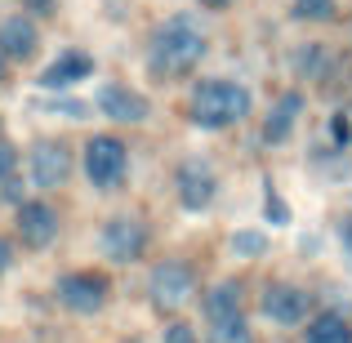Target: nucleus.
Listing matches in <instances>:
<instances>
[{"mask_svg": "<svg viewBox=\"0 0 352 343\" xmlns=\"http://www.w3.org/2000/svg\"><path fill=\"white\" fill-rule=\"evenodd\" d=\"M299 112H303V94H281L272 103V112H267V120H263V138L267 143H285L290 138V129H294V120H299Z\"/></svg>", "mask_w": 352, "mask_h": 343, "instance_id": "4468645a", "label": "nucleus"}, {"mask_svg": "<svg viewBox=\"0 0 352 343\" xmlns=\"http://www.w3.org/2000/svg\"><path fill=\"white\" fill-rule=\"evenodd\" d=\"M125 170H129V156H125V143L112 134H98V138H89V147H85V174H89V183L94 188H103V192H112L125 183Z\"/></svg>", "mask_w": 352, "mask_h": 343, "instance_id": "7ed1b4c3", "label": "nucleus"}, {"mask_svg": "<svg viewBox=\"0 0 352 343\" xmlns=\"http://www.w3.org/2000/svg\"><path fill=\"white\" fill-rule=\"evenodd\" d=\"M267 214H272L276 223H285V219H290V210H285V206H281L276 197H267Z\"/></svg>", "mask_w": 352, "mask_h": 343, "instance_id": "5701e85b", "label": "nucleus"}, {"mask_svg": "<svg viewBox=\"0 0 352 343\" xmlns=\"http://www.w3.org/2000/svg\"><path fill=\"white\" fill-rule=\"evenodd\" d=\"M14 161H18V152H14L9 143H0V183L14 179Z\"/></svg>", "mask_w": 352, "mask_h": 343, "instance_id": "4be33fe9", "label": "nucleus"}, {"mask_svg": "<svg viewBox=\"0 0 352 343\" xmlns=\"http://www.w3.org/2000/svg\"><path fill=\"white\" fill-rule=\"evenodd\" d=\"M18 236H23L32 250L54 245V236H58V214H54V206H45V201H27V206L18 210Z\"/></svg>", "mask_w": 352, "mask_h": 343, "instance_id": "6e6552de", "label": "nucleus"}, {"mask_svg": "<svg viewBox=\"0 0 352 343\" xmlns=\"http://www.w3.org/2000/svg\"><path fill=\"white\" fill-rule=\"evenodd\" d=\"M294 18H303V23H326V18H335V0H294Z\"/></svg>", "mask_w": 352, "mask_h": 343, "instance_id": "a211bd4d", "label": "nucleus"}, {"mask_svg": "<svg viewBox=\"0 0 352 343\" xmlns=\"http://www.w3.org/2000/svg\"><path fill=\"white\" fill-rule=\"evenodd\" d=\"M36 45H41V32H36L32 18H5L0 23V54L5 58H32Z\"/></svg>", "mask_w": 352, "mask_h": 343, "instance_id": "ddd939ff", "label": "nucleus"}, {"mask_svg": "<svg viewBox=\"0 0 352 343\" xmlns=\"http://www.w3.org/2000/svg\"><path fill=\"white\" fill-rule=\"evenodd\" d=\"M197 294V272H192L188 263H161L152 272V303L165 312L183 308V303Z\"/></svg>", "mask_w": 352, "mask_h": 343, "instance_id": "39448f33", "label": "nucleus"}, {"mask_svg": "<svg viewBox=\"0 0 352 343\" xmlns=\"http://www.w3.org/2000/svg\"><path fill=\"white\" fill-rule=\"evenodd\" d=\"M223 312H241V285L223 281L206 294V317H223Z\"/></svg>", "mask_w": 352, "mask_h": 343, "instance_id": "f3484780", "label": "nucleus"}, {"mask_svg": "<svg viewBox=\"0 0 352 343\" xmlns=\"http://www.w3.org/2000/svg\"><path fill=\"white\" fill-rule=\"evenodd\" d=\"M206 58V32L192 23L188 14H174L156 27L152 45H147V67L156 76H183Z\"/></svg>", "mask_w": 352, "mask_h": 343, "instance_id": "f257e3e1", "label": "nucleus"}, {"mask_svg": "<svg viewBox=\"0 0 352 343\" xmlns=\"http://www.w3.org/2000/svg\"><path fill=\"white\" fill-rule=\"evenodd\" d=\"M98 112L120 120V125H138V120H147V98L125 85H103L98 89Z\"/></svg>", "mask_w": 352, "mask_h": 343, "instance_id": "9d476101", "label": "nucleus"}, {"mask_svg": "<svg viewBox=\"0 0 352 343\" xmlns=\"http://www.w3.org/2000/svg\"><path fill=\"white\" fill-rule=\"evenodd\" d=\"M250 116V89L236 80H201L192 94V120L201 129H228Z\"/></svg>", "mask_w": 352, "mask_h": 343, "instance_id": "f03ea898", "label": "nucleus"}, {"mask_svg": "<svg viewBox=\"0 0 352 343\" xmlns=\"http://www.w3.org/2000/svg\"><path fill=\"white\" fill-rule=\"evenodd\" d=\"M165 343H197V335H192L188 321H174V326L165 330Z\"/></svg>", "mask_w": 352, "mask_h": 343, "instance_id": "412c9836", "label": "nucleus"}, {"mask_svg": "<svg viewBox=\"0 0 352 343\" xmlns=\"http://www.w3.org/2000/svg\"><path fill=\"white\" fill-rule=\"evenodd\" d=\"M98 245H103V254L112 258V263H134V258L143 254V245H147V232H143L138 219L120 214V219H112V223H103Z\"/></svg>", "mask_w": 352, "mask_h": 343, "instance_id": "423d86ee", "label": "nucleus"}, {"mask_svg": "<svg viewBox=\"0 0 352 343\" xmlns=\"http://www.w3.org/2000/svg\"><path fill=\"white\" fill-rule=\"evenodd\" d=\"M201 5H210V9H228L232 0H201Z\"/></svg>", "mask_w": 352, "mask_h": 343, "instance_id": "a878e982", "label": "nucleus"}, {"mask_svg": "<svg viewBox=\"0 0 352 343\" xmlns=\"http://www.w3.org/2000/svg\"><path fill=\"white\" fill-rule=\"evenodd\" d=\"M179 201H183V210H206L210 201H214V174H210V165H201V161H188L179 170Z\"/></svg>", "mask_w": 352, "mask_h": 343, "instance_id": "1a4fd4ad", "label": "nucleus"}, {"mask_svg": "<svg viewBox=\"0 0 352 343\" xmlns=\"http://www.w3.org/2000/svg\"><path fill=\"white\" fill-rule=\"evenodd\" d=\"M27 9H32V14H45V18H50V14H54V0H27Z\"/></svg>", "mask_w": 352, "mask_h": 343, "instance_id": "393cba45", "label": "nucleus"}, {"mask_svg": "<svg viewBox=\"0 0 352 343\" xmlns=\"http://www.w3.org/2000/svg\"><path fill=\"white\" fill-rule=\"evenodd\" d=\"M107 294H112V285H107V276H98V272H67L58 281V303L67 312H76V317L103 312Z\"/></svg>", "mask_w": 352, "mask_h": 343, "instance_id": "20e7f679", "label": "nucleus"}, {"mask_svg": "<svg viewBox=\"0 0 352 343\" xmlns=\"http://www.w3.org/2000/svg\"><path fill=\"white\" fill-rule=\"evenodd\" d=\"M263 312L276 326H294V321L308 317V294L294 290V285H272V290L263 294Z\"/></svg>", "mask_w": 352, "mask_h": 343, "instance_id": "9b49d317", "label": "nucleus"}, {"mask_svg": "<svg viewBox=\"0 0 352 343\" xmlns=\"http://www.w3.org/2000/svg\"><path fill=\"white\" fill-rule=\"evenodd\" d=\"M308 343H352V326L339 312H321L308 326Z\"/></svg>", "mask_w": 352, "mask_h": 343, "instance_id": "2eb2a0df", "label": "nucleus"}, {"mask_svg": "<svg viewBox=\"0 0 352 343\" xmlns=\"http://www.w3.org/2000/svg\"><path fill=\"white\" fill-rule=\"evenodd\" d=\"M72 174V152L63 143H36L32 147V183L36 188H58L63 179Z\"/></svg>", "mask_w": 352, "mask_h": 343, "instance_id": "0eeeda50", "label": "nucleus"}, {"mask_svg": "<svg viewBox=\"0 0 352 343\" xmlns=\"http://www.w3.org/2000/svg\"><path fill=\"white\" fill-rule=\"evenodd\" d=\"M232 250L250 258V254H263L267 241H263V232H236V236H232Z\"/></svg>", "mask_w": 352, "mask_h": 343, "instance_id": "6ab92c4d", "label": "nucleus"}, {"mask_svg": "<svg viewBox=\"0 0 352 343\" xmlns=\"http://www.w3.org/2000/svg\"><path fill=\"white\" fill-rule=\"evenodd\" d=\"M348 254H352V228H348Z\"/></svg>", "mask_w": 352, "mask_h": 343, "instance_id": "cd10ccee", "label": "nucleus"}, {"mask_svg": "<svg viewBox=\"0 0 352 343\" xmlns=\"http://www.w3.org/2000/svg\"><path fill=\"white\" fill-rule=\"evenodd\" d=\"M9 263H14V250H9V241L0 236V276L9 272Z\"/></svg>", "mask_w": 352, "mask_h": 343, "instance_id": "b1692460", "label": "nucleus"}, {"mask_svg": "<svg viewBox=\"0 0 352 343\" xmlns=\"http://www.w3.org/2000/svg\"><path fill=\"white\" fill-rule=\"evenodd\" d=\"M45 112H58V116L80 120V116H85V103H72V98H63V103H45Z\"/></svg>", "mask_w": 352, "mask_h": 343, "instance_id": "aec40b11", "label": "nucleus"}, {"mask_svg": "<svg viewBox=\"0 0 352 343\" xmlns=\"http://www.w3.org/2000/svg\"><path fill=\"white\" fill-rule=\"evenodd\" d=\"M0 85H5V54H0Z\"/></svg>", "mask_w": 352, "mask_h": 343, "instance_id": "bb28decb", "label": "nucleus"}, {"mask_svg": "<svg viewBox=\"0 0 352 343\" xmlns=\"http://www.w3.org/2000/svg\"><path fill=\"white\" fill-rule=\"evenodd\" d=\"M89 71H94V58L80 54V49H72V54L54 58L50 67L41 71V89H67V85H76V80H85Z\"/></svg>", "mask_w": 352, "mask_h": 343, "instance_id": "f8f14e48", "label": "nucleus"}, {"mask_svg": "<svg viewBox=\"0 0 352 343\" xmlns=\"http://www.w3.org/2000/svg\"><path fill=\"white\" fill-rule=\"evenodd\" d=\"M210 339H214V343H250L245 312H223V317H210Z\"/></svg>", "mask_w": 352, "mask_h": 343, "instance_id": "dca6fc26", "label": "nucleus"}]
</instances>
